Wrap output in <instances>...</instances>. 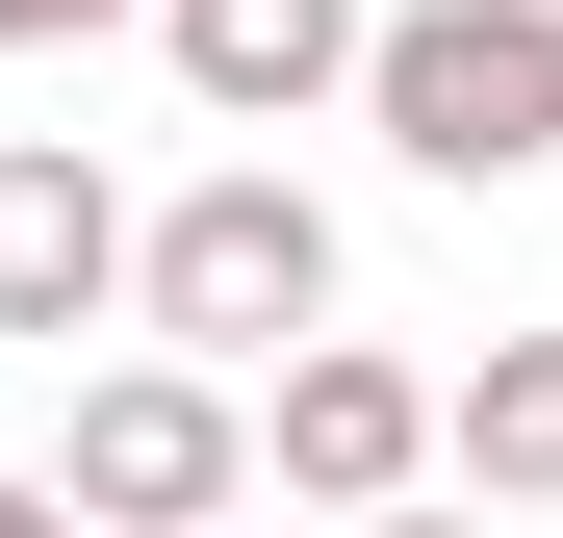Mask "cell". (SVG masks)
<instances>
[{
	"instance_id": "cell-7",
	"label": "cell",
	"mask_w": 563,
	"mask_h": 538,
	"mask_svg": "<svg viewBox=\"0 0 563 538\" xmlns=\"http://www.w3.org/2000/svg\"><path fill=\"white\" fill-rule=\"evenodd\" d=\"M435 462L512 487V513H563V333H487V385H435Z\"/></svg>"
},
{
	"instance_id": "cell-8",
	"label": "cell",
	"mask_w": 563,
	"mask_h": 538,
	"mask_svg": "<svg viewBox=\"0 0 563 538\" xmlns=\"http://www.w3.org/2000/svg\"><path fill=\"white\" fill-rule=\"evenodd\" d=\"M77 26H154V0H0V52H77Z\"/></svg>"
},
{
	"instance_id": "cell-2",
	"label": "cell",
	"mask_w": 563,
	"mask_h": 538,
	"mask_svg": "<svg viewBox=\"0 0 563 538\" xmlns=\"http://www.w3.org/2000/svg\"><path fill=\"white\" fill-rule=\"evenodd\" d=\"M358 103L410 179H538L563 154V0H385L358 26Z\"/></svg>"
},
{
	"instance_id": "cell-1",
	"label": "cell",
	"mask_w": 563,
	"mask_h": 538,
	"mask_svg": "<svg viewBox=\"0 0 563 538\" xmlns=\"http://www.w3.org/2000/svg\"><path fill=\"white\" fill-rule=\"evenodd\" d=\"M129 333H179V359H282V333H333V206H308L282 154L179 179V206L129 231Z\"/></svg>"
},
{
	"instance_id": "cell-3",
	"label": "cell",
	"mask_w": 563,
	"mask_h": 538,
	"mask_svg": "<svg viewBox=\"0 0 563 538\" xmlns=\"http://www.w3.org/2000/svg\"><path fill=\"white\" fill-rule=\"evenodd\" d=\"M52 487L103 513V538H179V513H231L256 487V410H231V359H103V385H77V436H52Z\"/></svg>"
},
{
	"instance_id": "cell-5",
	"label": "cell",
	"mask_w": 563,
	"mask_h": 538,
	"mask_svg": "<svg viewBox=\"0 0 563 538\" xmlns=\"http://www.w3.org/2000/svg\"><path fill=\"white\" fill-rule=\"evenodd\" d=\"M256 462L308 487V513H385V487H435V385H410V359H358V333H282Z\"/></svg>"
},
{
	"instance_id": "cell-6",
	"label": "cell",
	"mask_w": 563,
	"mask_h": 538,
	"mask_svg": "<svg viewBox=\"0 0 563 538\" xmlns=\"http://www.w3.org/2000/svg\"><path fill=\"white\" fill-rule=\"evenodd\" d=\"M358 26H385V0H154V52H179V103H206V129H308V103H358Z\"/></svg>"
},
{
	"instance_id": "cell-4",
	"label": "cell",
	"mask_w": 563,
	"mask_h": 538,
	"mask_svg": "<svg viewBox=\"0 0 563 538\" xmlns=\"http://www.w3.org/2000/svg\"><path fill=\"white\" fill-rule=\"evenodd\" d=\"M129 231H154V206H129L77 129H0V333H26V359H77V333L129 308Z\"/></svg>"
}]
</instances>
